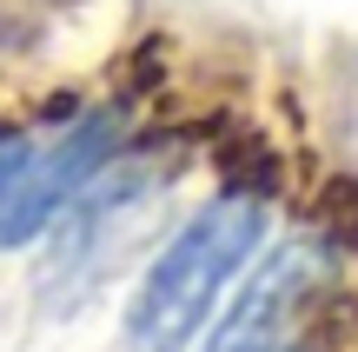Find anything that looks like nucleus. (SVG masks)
<instances>
[{
    "label": "nucleus",
    "mask_w": 358,
    "mask_h": 352,
    "mask_svg": "<svg viewBox=\"0 0 358 352\" xmlns=\"http://www.w3.org/2000/svg\"><path fill=\"white\" fill-rule=\"evenodd\" d=\"M259 239H266V199L252 186H226L219 199H206L166 239V253L146 266L140 293L127 306V346L133 352H186L213 326L226 286L245 273Z\"/></svg>",
    "instance_id": "1"
},
{
    "label": "nucleus",
    "mask_w": 358,
    "mask_h": 352,
    "mask_svg": "<svg viewBox=\"0 0 358 352\" xmlns=\"http://www.w3.org/2000/svg\"><path fill=\"white\" fill-rule=\"evenodd\" d=\"M312 279H319V246H299L292 239L285 253H272L252 273V286L239 293V306L213 326V346L206 352H266L279 339V326L299 313V300L312 293Z\"/></svg>",
    "instance_id": "2"
}]
</instances>
